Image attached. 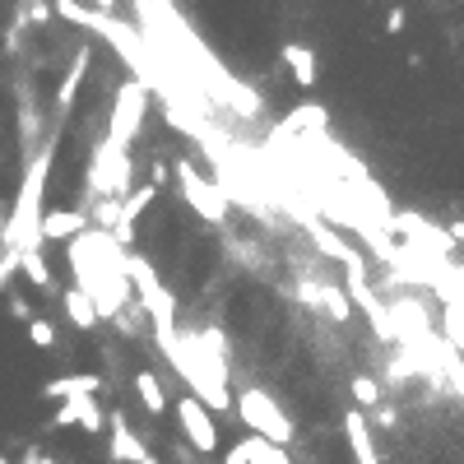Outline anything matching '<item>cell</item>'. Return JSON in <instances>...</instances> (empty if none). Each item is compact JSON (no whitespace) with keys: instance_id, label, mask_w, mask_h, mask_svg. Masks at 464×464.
<instances>
[{"instance_id":"cell-1","label":"cell","mask_w":464,"mask_h":464,"mask_svg":"<svg viewBox=\"0 0 464 464\" xmlns=\"http://www.w3.org/2000/svg\"><path fill=\"white\" fill-rule=\"evenodd\" d=\"M52 163H56V135L37 144V159L28 163V172L19 181V200H14V209L5 218V232H0V246H5V251L43 246V242H37V223H43V196H47Z\"/></svg>"},{"instance_id":"cell-2","label":"cell","mask_w":464,"mask_h":464,"mask_svg":"<svg viewBox=\"0 0 464 464\" xmlns=\"http://www.w3.org/2000/svg\"><path fill=\"white\" fill-rule=\"evenodd\" d=\"M232 409H237V418L251 428V437H260V441H269V446H288V441H293L288 413L275 404V395H269V391H260V385H246Z\"/></svg>"},{"instance_id":"cell-3","label":"cell","mask_w":464,"mask_h":464,"mask_svg":"<svg viewBox=\"0 0 464 464\" xmlns=\"http://www.w3.org/2000/svg\"><path fill=\"white\" fill-rule=\"evenodd\" d=\"M144 107H149V93H144V84L140 80H130V84H121V93H116V102H111V126H107V149H116V153H130V140L140 135V121H144Z\"/></svg>"},{"instance_id":"cell-4","label":"cell","mask_w":464,"mask_h":464,"mask_svg":"<svg viewBox=\"0 0 464 464\" xmlns=\"http://www.w3.org/2000/svg\"><path fill=\"white\" fill-rule=\"evenodd\" d=\"M172 409H177V422H181V437L196 446V455H214L218 450V428H214L209 409L196 395H181Z\"/></svg>"},{"instance_id":"cell-5","label":"cell","mask_w":464,"mask_h":464,"mask_svg":"<svg viewBox=\"0 0 464 464\" xmlns=\"http://www.w3.org/2000/svg\"><path fill=\"white\" fill-rule=\"evenodd\" d=\"M177 177H181V196H186L190 205H196V209H200L205 218L223 223V214H227V200H223V190H214V186H209V181H205V177H200L196 168H186V163L177 168Z\"/></svg>"},{"instance_id":"cell-6","label":"cell","mask_w":464,"mask_h":464,"mask_svg":"<svg viewBox=\"0 0 464 464\" xmlns=\"http://www.w3.org/2000/svg\"><path fill=\"white\" fill-rule=\"evenodd\" d=\"M107 455H111V464H149L153 459V450L130 432L126 413H116V409H111V446H107Z\"/></svg>"},{"instance_id":"cell-7","label":"cell","mask_w":464,"mask_h":464,"mask_svg":"<svg viewBox=\"0 0 464 464\" xmlns=\"http://www.w3.org/2000/svg\"><path fill=\"white\" fill-rule=\"evenodd\" d=\"M343 437H348V450H353L358 464H381V450H376V437H372V418L362 409L343 413Z\"/></svg>"},{"instance_id":"cell-8","label":"cell","mask_w":464,"mask_h":464,"mask_svg":"<svg viewBox=\"0 0 464 464\" xmlns=\"http://www.w3.org/2000/svg\"><path fill=\"white\" fill-rule=\"evenodd\" d=\"M84 227H89L84 209H52L37 223V242H70V237H80Z\"/></svg>"},{"instance_id":"cell-9","label":"cell","mask_w":464,"mask_h":464,"mask_svg":"<svg viewBox=\"0 0 464 464\" xmlns=\"http://www.w3.org/2000/svg\"><path fill=\"white\" fill-rule=\"evenodd\" d=\"M102 391V376L98 372H65V376H52L43 385V400H74V395H98Z\"/></svg>"},{"instance_id":"cell-10","label":"cell","mask_w":464,"mask_h":464,"mask_svg":"<svg viewBox=\"0 0 464 464\" xmlns=\"http://www.w3.org/2000/svg\"><path fill=\"white\" fill-rule=\"evenodd\" d=\"M89 47H80V52H74V65L65 70V80H61V89H56V126L65 121V116H70V102H74V93H80L84 89V74H89Z\"/></svg>"},{"instance_id":"cell-11","label":"cell","mask_w":464,"mask_h":464,"mask_svg":"<svg viewBox=\"0 0 464 464\" xmlns=\"http://www.w3.org/2000/svg\"><path fill=\"white\" fill-rule=\"evenodd\" d=\"M284 61H288V70H293L297 89H312V84H316V52L306 47V43H288V47H284Z\"/></svg>"},{"instance_id":"cell-12","label":"cell","mask_w":464,"mask_h":464,"mask_svg":"<svg viewBox=\"0 0 464 464\" xmlns=\"http://www.w3.org/2000/svg\"><path fill=\"white\" fill-rule=\"evenodd\" d=\"M135 395L144 400V413L149 418H163L168 413V395H163L159 372H135Z\"/></svg>"},{"instance_id":"cell-13","label":"cell","mask_w":464,"mask_h":464,"mask_svg":"<svg viewBox=\"0 0 464 464\" xmlns=\"http://www.w3.org/2000/svg\"><path fill=\"white\" fill-rule=\"evenodd\" d=\"M65 316L74 321V330H84V334L98 330V312H93V302H89L84 288H65Z\"/></svg>"},{"instance_id":"cell-14","label":"cell","mask_w":464,"mask_h":464,"mask_svg":"<svg viewBox=\"0 0 464 464\" xmlns=\"http://www.w3.org/2000/svg\"><path fill=\"white\" fill-rule=\"evenodd\" d=\"M19 269L28 275V284H37V288H52V269H47V260H43V246L19 251Z\"/></svg>"},{"instance_id":"cell-15","label":"cell","mask_w":464,"mask_h":464,"mask_svg":"<svg viewBox=\"0 0 464 464\" xmlns=\"http://www.w3.org/2000/svg\"><path fill=\"white\" fill-rule=\"evenodd\" d=\"M74 404H80V428H84L89 437H98V432L107 428V413H102L98 395H80V400H74Z\"/></svg>"},{"instance_id":"cell-16","label":"cell","mask_w":464,"mask_h":464,"mask_svg":"<svg viewBox=\"0 0 464 464\" xmlns=\"http://www.w3.org/2000/svg\"><path fill=\"white\" fill-rule=\"evenodd\" d=\"M56 14L61 19H70V24H84V28H111L102 14H93V10H84L80 0H56Z\"/></svg>"},{"instance_id":"cell-17","label":"cell","mask_w":464,"mask_h":464,"mask_svg":"<svg viewBox=\"0 0 464 464\" xmlns=\"http://www.w3.org/2000/svg\"><path fill=\"white\" fill-rule=\"evenodd\" d=\"M353 400H358L362 413H367V409H381V385H376L372 376H353Z\"/></svg>"},{"instance_id":"cell-18","label":"cell","mask_w":464,"mask_h":464,"mask_svg":"<svg viewBox=\"0 0 464 464\" xmlns=\"http://www.w3.org/2000/svg\"><path fill=\"white\" fill-rule=\"evenodd\" d=\"M28 343L33 348H56V325L47 316H33L28 321Z\"/></svg>"},{"instance_id":"cell-19","label":"cell","mask_w":464,"mask_h":464,"mask_svg":"<svg viewBox=\"0 0 464 464\" xmlns=\"http://www.w3.org/2000/svg\"><path fill=\"white\" fill-rule=\"evenodd\" d=\"M256 446H260V437H242V441H232V446H227V455H223V464H251Z\"/></svg>"},{"instance_id":"cell-20","label":"cell","mask_w":464,"mask_h":464,"mask_svg":"<svg viewBox=\"0 0 464 464\" xmlns=\"http://www.w3.org/2000/svg\"><path fill=\"white\" fill-rule=\"evenodd\" d=\"M251 464H293V459H288V450H284V446L260 441V446H256V455H251Z\"/></svg>"},{"instance_id":"cell-21","label":"cell","mask_w":464,"mask_h":464,"mask_svg":"<svg viewBox=\"0 0 464 464\" xmlns=\"http://www.w3.org/2000/svg\"><path fill=\"white\" fill-rule=\"evenodd\" d=\"M404 24H409V10H404V5H395L391 14H385V33H391V37L404 33Z\"/></svg>"},{"instance_id":"cell-22","label":"cell","mask_w":464,"mask_h":464,"mask_svg":"<svg viewBox=\"0 0 464 464\" xmlns=\"http://www.w3.org/2000/svg\"><path fill=\"white\" fill-rule=\"evenodd\" d=\"M10 316H19L24 325L33 321V306H28V297H19V293H10Z\"/></svg>"},{"instance_id":"cell-23","label":"cell","mask_w":464,"mask_h":464,"mask_svg":"<svg viewBox=\"0 0 464 464\" xmlns=\"http://www.w3.org/2000/svg\"><path fill=\"white\" fill-rule=\"evenodd\" d=\"M19 464H56V455H47L43 446H24V459Z\"/></svg>"},{"instance_id":"cell-24","label":"cell","mask_w":464,"mask_h":464,"mask_svg":"<svg viewBox=\"0 0 464 464\" xmlns=\"http://www.w3.org/2000/svg\"><path fill=\"white\" fill-rule=\"evenodd\" d=\"M98 10H116V0H98Z\"/></svg>"},{"instance_id":"cell-25","label":"cell","mask_w":464,"mask_h":464,"mask_svg":"<svg viewBox=\"0 0 464 464\" xmlns=\"http://www.w3.org/2000/svg\"><path fill=\"white\" fill-rule=\"evenodd\" d=\"M0 464H10V459H5V450H0Z\"/></svg>"},{"instance_id":"cell-26","label":"cell","mask_w":464,"mask_h":464,"mask_svg":"<svg viewBox=\"0 0 464 464\" xmlns=\"http://www.w3.org/2000/svg\"><path fill=\"white\" fill-rule=\"evenodd\" d=\"M24 5H37V0H24Z\"/></svg>"},{"instance_id":"cell-27","label":"cell","mask_w":464,"mask_h":464,"mask_svg":"<svg viewBox=\"0 0 464 464\" xmlns=\"http://www.w3.org/2000/svg\"><path fill=\"white\" fill-rule=\"evenodd\" d=\"M149 464H159V459H149Z\"/></svg>"}]
</instances>
